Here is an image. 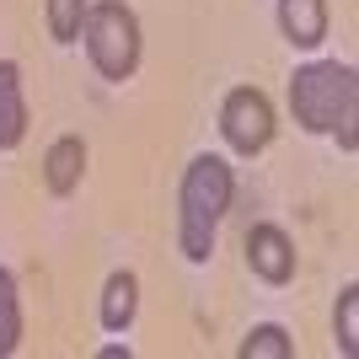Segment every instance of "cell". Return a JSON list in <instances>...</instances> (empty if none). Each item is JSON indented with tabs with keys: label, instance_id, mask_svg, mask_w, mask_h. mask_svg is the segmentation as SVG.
<instances>
[{
	"label": "cell",
	"instance_id": "3957f363",
	"mask_svg": "<svg viewBox=\"0 0 359 359\" xmlns=\"http://www.w3.org/2000/svg\"><path fill=\"white\" fill-rule=\"evenodd\" d=\"M81 38H86V54H91V65H97L102 81L123 86V81L140 70V16L129 11L123 0H97V6H86Z\"/></svg>",
	"mask_w": 359,
	"mask_h": 359
},
{
	"label": "cell",
	"instance_id": "6da1fadb",
	"mask_svg": "<svg viewBox=\"0 0 359 359\" xmlns=\"http://www.w3.org/2000/svg\"><path fill=\"white\" fill-rule=\"evenodd\" d=\"M290 113L306 135H338V150H359V81L354 65L322 60L290 75Z\"/></svg>",
	"mask_w": 359,
	"mask_h": 359
},
{
	"label": "cell",
	"instance_id": "52a82bcc",
	"mask_svg": "<svg viewBox=\"0 0 359 359\" xmlns=\"http://www.w3.org/2000/svg\"><path fill=\"white\" fill-rule=\"evenodd\" d=\"M27 140V97H22V65L0 60V150Z\"/></svg>",
	"mask_w": 359,
	"mask_h": 359
},
{
	"label": "cell",
	"instance_id": "4fadbf2b",
	"mask_svg": "<svg viewBox=\"0 0 359 359\" xmlns=\"http://www.w3.org/2000/svg\"><path fill=\"white\" fill-rule=\"evenodd\" d=\"M86 6L91 0H48V38L54 43H75L81 38V22H86Z\"/></svg>",
	"mask_w": 359,
	"mask_h": 359
},
{
	"label": "cell",
	"instance_id": "ba28073f",
	"mask_svg": "<svg viewBox=\"0 0 359 359\" xmlns=\"http://www.w3.org/2000/svg\"><path fill=\"white\" fill-rule=\"evenodd\" d=\"M135 316H140V279L129 269L107 273L102 300H97V322H102L107 332H129V327H135Z\"/></svg>",
	"mask_w": 359,
	"mask_h": 359
},
{
	"label": "cell",
	"instance_id": "9c48e42d",
	"mask_svg": "<svg viewBox=\"0 0 359 359\" xmlns=\"http://www.w3.org/2000/svg\"><path fill=\"white\" fill-rule=\"evenodd\" d=\"M279 32L295 48H316L327 38V0H279Z\"/></svg>",
	"mask_w": 359,
	"mask_h": 359
},
{
	"label": "cell",
	"instance_id": "277c9868",
	"mask_svg": "<svg viewBox=\"0 0 359 359\" xmlns=\"http://www.w3.org/2000/svg\"><path fill=\"white\" fill-rule=\"evenodd\" d=\"M220 135L236 156H263L273 145V107L257 86H236L220 102Z\"/></svg>",
	"mask_w": 359,
	"mask_h": 359
},
{
	"label": "cell",
	"instance_id": "7c38bea8",
	"mask_svg": "<svg viewBox=\"0 0 359 359\" xmlns=\"http://www.w3.org/2000/svg\"><path fill=\"white\" fill-rule=\"evenodd\" d=\"M332 327H338V354L354 359L359 354V285L338 290V316H332Z\"/></svg>",
	"mask_w": 359,
	"mask_h": 359
},
{
	"label": "cell",
	"instance_id": "8fae6325",
	"mask_svg": "<svg viewBox=\"0 0 359 359\" xmlns=\"http://www.w3.org/2000/svg\"><path fill=\"white\" fill-rule=\"evenodd\" d=\"M236 354L241 359H290V354H295V338H290L279 322H263V327H252L247 338H241Z\"/></svg>",
	"mask_w": 359,
	"mask_h": 359
},
{
	"label": "cell",
	"instance_id": "7a4b0ae2",
	"mask_svg": "<svg viewBox=\"0 0 359 359\" xmlns=\"http://www.w3.org/2000/svg\"><path fill=\"white\" fill-rule=\"evenodd\" d=\"M231 194H236V172L225 156H194L188 172H182L177 188V247L188 263H210L215 252V231H220L225 210H231Z\"/></svg>",
	"mask_w": 359,
	"mask_h": 359
},
{
	"label": "cell",
	"instance_id": "8992f818",
	"mask_svg": "<svg viewBox=\"0 0 359 359\" xmlns=\"http://www.w3.org/2000/svg\"><path fill=\"white\" fill-rule=\"evenodd\" d=\"M81 177H86V140L81 135H60L54 145H48L43 156V182H48V194L65 198L81 188Z\"/></svg>",
	"mask_w": 359,
	"mask_h": 359
},
{
	"label": "cell",
	"instance_id": "30bf717a",
	"mask_svg": "<svg viewBox=\"0 0 359 359\" xmlns=\"http://www.w3.org/2000/svg\"><path fill=\"white\" fill-rule=\"evenodd\" d=\"M22 348V295H16L11 269H0V359Z\"/></svg>",
	"mask_w": 359,
	"mask_h": 359
},
{
	"label": "cell",
	"instance_id": "5b68a950",
	"mask_svg": "<svg viewBox=\"0 0 359 359\" xmlns=\"http://www.w3.org/2000/svg\"><path fill=\"white\" fill-rule=\"evenodd\" d=\"M247 269L263 285H290L295 279V241L279 225H252L247 231Z\"/></svg>",
	"mask_w": 359,
	"mask_h": 359
}]
</instances>
